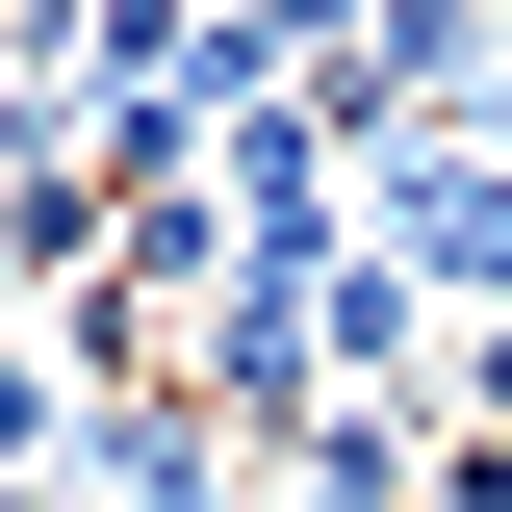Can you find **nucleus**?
Masks as SVG:
<instances>
[{
	"instance_id": "1",
	"label": "nucleus",
	"mask_w": 512,
	"mask_h": 512,
	"mask_svg": "<svg viewBox=\"0 0 512 512\" xmlns=\"http://www.w3.org/2000/svg\"><path fill=\"white\" fill-rule=\"evenodd\" d=\"M384 256L461 282V333H487V308H512V154H461V128H436V154H384Z\"/></svg>"
},
{
	"instance_id": "2",
	"label": "nucleus",
	"mask_w": 512,
	"mask_h": 512,
	"mask_svg": "<svg viewBox=\"0 0 512 512\" xmlns=\"http://www.w3.org/2000/svg\"><path fill=\"white\" fill-rule=\"evenodd\" d=\"M461 410H487V436H512V308H487V333H461Z\"/></svg>"
},
{
	"instance_id": "3",
	"label": "nucleus",
	"mask_w": 512,
	"mask_h": 512,
	"mask_svg": "<svg viewBox=\"0 0 512 512\" xmlns=\"http://www.w3.org/2000/svg\"><path fill=\"white\" fill-rule=\"evenodd\" d=\"M0 77H26V52H0Z\"/></svg>"
}]
</instances>
